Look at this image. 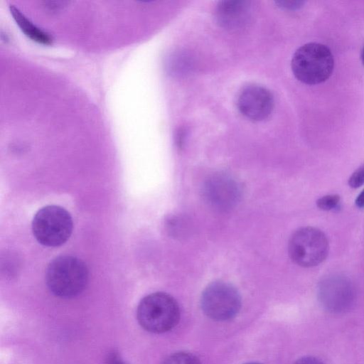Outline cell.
<instances>
[{
	"mask_svg": "<svg viewBox=\"0 0 364 364\" xmlns=\"http://www.w3.org/2000/svg\"><path fill=\"white\" fill-rule=\"evenodd\" d=\"M250 15V2L245 1H223L216 9L218 22L227 28L242 26L247 21Z\"/></svg>",
	"mask_w": 364,
	"mask_h": 364,
	"instance_id": "cell-10",
	"label": "cell"
},
{
	"mask_svg": "<svg viewBox=\"0 0 364 364\" xmlns=\"http://www.w3.org/2000/svg\"><path fill=\"white\" fill-rule=\"evenodd\" d=\"M162 364H201V362L194 354L181 351L168 355Z\"/></svg>",
	"mask_w": 364,
	"mask_h": 364,
	"instance_id": "cell-13",
	"label": "cell"
},
{
	"mask_svg": "<svg viewBox=\"0 0 364 364\" xmlns=\"http://www.w3.org/2000/svg\"><path fill=\"white\" fill-rule=\"evenodd\" d=\"M355 205L360 208H364V190L357 196L355 200Z\"/></svg>",
	"mask_w": 364,
	"mask_h": 364,
	"instance_id": "cell-19",
	"label": "cell"
},
{
	"mask_svg": "<svg viewBox=\"0 0 364 364\" xmlns=\"http://www.w3.org/2000/svg\"><path fill=\"white\" fill-rule=\"evenodd\" d=\"M341 197L337 194L326 195L316 200L317 207L323 210H336L340 208Z\"/></svg>",
	"mask_w": 364,
	"mask_h": 364,
	"instance_id": "cell-14",
	"label": "cell"
},
{
	"mask_svg": "<svg viewBox=\"0 0 364 364\" xmlns=\"http://www.w3.org/2000/svg\"><path fill=\"white\" fill-rule=\"evenodd\" d=\"M277 6L288 10H296L304 4L303 1H275Z\"/></svg>",
	"mask_w": 364,
	"mask_h": 364,
	"instance_id": "cell-16",
	"label": "cell"
},
{
	"mask_svg": "<svg viewBox=\"0 0 364 364\" xmlns=\"http://www.w3.org/2000/svg\"><path fill=\"white\" fill-rule=\"evenodd\" d=\"M10 11L18 26L28 37L43 44L52 42V37L48 33L31 22L16 7L11 6Z\"/></svg>",
	"mask_w": 364,
	"mask_h": 364,
	"instance_id": "cell-11",
	"label": "cell"
},
{
	"mask_svg": "<svg viewBox=\"0 0 364 364\" xmlns=\"http://www.w3.org/2000/svg\"><path fill=\"white\" fill-rule=\"evenodd\" d=\"M242 189L240 183L224 173L209 176L204 183L203 195L209 205L215 210L227 211L239 202Z\"/></svg>",
	"mask_w": 364,
	"mask_h": 364,
	"instance_id": "cell-7",
	"label": "cell"
},
{
	"mask_svg": "<svg viewBox=\"0 0 364 364\" xmlns=\"http://www.w3.org/2000/svg\"><path fill=\"white\" fill-rule=\"evenodd\" d=\"M165 225L169 234L173 237H181L188 231V222L184 218L171 215L168 217Z\"/></svg>",
	"mask_w": 364,
	"mask_h": 364,
	"instance_id": "cell-12",
	"label": "cell"
},
{
	"mask_svg": "<svg viewBox=\"0 0 364 364\" xmlns=\"http://www.w3.org/2000/svg\"><path fill=\"white\" fill-rule=\"evenodd\" d=\"M73 223L70 213L58 205H47L33 217L32 232L37 241L47 247H58L70 237Z\"/></svg>",
	"mask_w": 364,
	"mask_h": 364,
	"instance_id": "cell-4",
	"label": "cell"
},
{
	"mask_svg": "<svg viewBox=\"0 0 364 364\" xmlns=\"http://www.w3.org/2000/svg\"><path fill=\"white\" fill-rule=\"evenodd\" d=\"M361 60H362V63L364 65V46L363 47L362 52H361Z\"/></svg>",
	"mask_w": 364,
	"mask_h": 364,
	"instance_id": "cell-20",
	"label": "cell"
},
{
	"mask_svg": "<svg viewBox=\"0 0 364 364\" xmlns=\"http://www.w3.org/2000/svg\"><path fill=\"white\" fill-rule=\"evenodd\" d=\"M348 184L353 188H357L364 184V165L351 174Z\"/></svg>",
	"mask_w": 364,
	"mask_h": 364,
	"instance_id": "cell-15",
	"label": "cell"
},
{
	"mask_svg": "<svg viewBox=\"0 0 364 364\" xmlns=\"http://www.w3.org/2000/svg\"><path fill=\"white\" fill-rule=\"evenodd\" d=\"M88 269L79 258L62 255L53 259L47 267L46 282L49 290L61 298L80 294L88 282Z\"/></svg>",
	"mask_w": 364,
	"mask_h": 364,
	"instance_id": "cell-1",
	"label": "cell"
},
{
	"mask_svg": "<svg viewBox=\"0 0 364 364\" xmlns=\"http://www.w3.org/2000/svg\"><path fill=\"white\" fill-rule=\"evenodd\" d=\"M294 364H324L321 360L313 356H304L298 359Z\"/></svg>",
	"mask_w": 364,
	"mask_h": 364,
	"instance_id": "cell-18",
	"label": "cell"
},
{
	"mask_svg": "<svg viewBox=\"0 0 364 364\" xmlns=\"http://www.w3.org/2000/svg\"><path fill=\"white\" fill-rule=\"evenodd\" d=\"M244 364H262V363H257V362H250V363H246Z\"/></svg>",
	"mask_w": 364,
	"mask_h": 364,
	"instance_id": "cell-21",
	"label": "cell"
},
{
	"mask_svg": "<svg viewBox=\"0 0 364 364\" xmlns=\"http://www.w3.org/2000/svg\"><path fill=\"white\" fill-rule=\"evenodd\" d=\"M291 67L298 80L306 85H317L325 82L331 75L334 58L326 46L308 43L295 51Z\"/></svg>",
	"mask_w": 364,
	"mask_h": 364,
	"instance_id": "cell-2",
	"label": "cell"
},
{
	"mask_svg": "<svg viewBox=\"0 0 364 364\" xmlns=\"http://www.w3.org/2000/svg\"><path fill=\"white\" fill-rule=\"evenodd\" d=\"M181 311L177 301L165 292H154L144 296L136 309V318L146 331L163 333L178 323Z\"/></svg>",
	"mask_w": 364,
	"mask_h": 364,
	"instance_id": "cell-3",
	"label": "cell"
},
{
	"mask_svg": "<svg viewBox=\"0 0 364 364\" xmlns=\"http://www.w3.org/2000/svg\"><path fill=\"white\" fill-rule=\"evenodd\" d=\"M236 103L237 109L243 116L258 122L270 115L274 107V98L265 87L250 85L240 91Z\"/></svg>",
	"mask_w": 364,
	"mask_h": 364,
	"instance_id": "cell-9",
	"label": "cell"
},
{
	"mask_svg": "<svg viewBox=\"0 0 364 364\" xmlns=\"http://www.w3.org/2000/svg\"><path fill=\"white\" fill-rule=\"evenodd\" d=\"M328 250L329 245L326 235L314 227L299 228L289 240V257L293 262L302 267L320 264L327 257Z\"/></svg>",
	"mask_w": 364,
	"mask_h": 364,
	"instance_id": "cell-5",
	"label": "cell"
},
{
	"mask_svg": "<svg viewBox=\"0 0 364 364\" xmlns=\"http://www.w3.org/2000/svg\"><path fill=\"white\" fill-rule=\"evenodd\" d=\"M318 295L325 309L333 312L346 310L354 298L352 283L345 276L331 275L320 282Z\"/></svg>",
	"mask_w": 364,
	"mask_h": 364,
	"instance_id": "cell-8",
	"label": "cell"
},
{
	"mask_svg": "<svg viewBox=\"0 0 364 364\" xmlns=\"http://www.w3.org/2000/svg\"><path fill=\"white\" fill-rule=\"evenodd\" d=\"M107 364H127L118 353L112 351L109 353L107 357Z\"/></svg>",
	"mask_w": 364,
	"mask_h": 364,
	"instance_id": "cell-17",
	"label": "cell"
},
{
	"mask_svg": "<svg viewBox=\"0 0 364 364\" xmlns=\"http://www.w3.org/2000/svg\"><path fill=\"white\" fill-rule=\"evenodd\" d=\"M242 299L237 289L231 284L215 281L203 291L200 307L203 314L215 321H227L240 311Z\"/></svg>",
	"mask_w": 364,
	"mask_h": 364,
	"instance_id": "cell-6",
	"label": "cell"
}]
</instances>
